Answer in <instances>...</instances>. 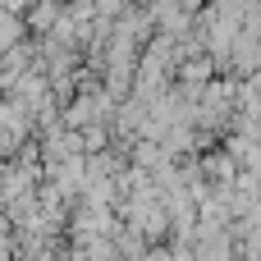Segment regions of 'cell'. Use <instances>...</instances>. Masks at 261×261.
<instances>
[{
    "label": "cell",
    "instance_id": "cell-1",
    "mask_svg": "<svg viewBox=\"0 0 261 261\" xmlns=\"http://www.w3.org/2000/svg\"><path fill=\"white\" fill-rule=\"evenodd\" d=\"M28 5H32V0H0V9H5V14H23Z\"/></svg>",
    "mask_w": 261,
    "mask_h": 261
}]
</instances>
